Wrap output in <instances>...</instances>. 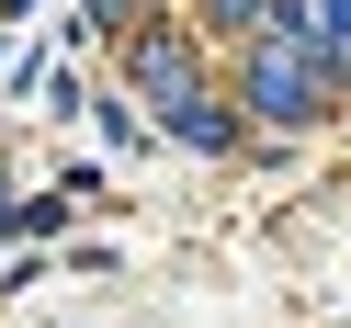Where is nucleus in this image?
<instances>
[{"instance_id":"nucleus-1","label":"nucleus","mask_w":351,"mask_h":328,"mask_svg":"<svg viewBox=\"0 0 351 328\" xmlns=\"http://www.w3.org/2000/svg\"><path fill=\"white\" fill-rule=\"evenodd\" d=\"M250 102H272V114H306V68H295V57H272V68H250Z\"/></svg>"},{"instance_id":"nucleus-2","label":"nucleus","mask_w":351,"mask_h":328,"mask_svg":"<svg viewBox=\"0 0 351 328\" xmlns=\"http://www.w3.org/2000/svg\"><path fill=\"white\" fill-rule=\"evenodd\" d=\"M136 79H147V91H182L193 57H182V46H147V57H136Z\"/></svg>"}]
</instances>
